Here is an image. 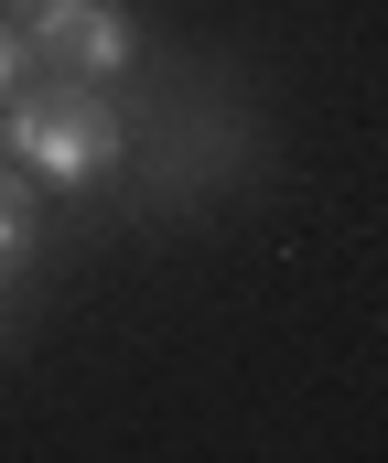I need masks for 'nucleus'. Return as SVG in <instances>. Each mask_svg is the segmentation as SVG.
Instances as JSON below:
<instances>
[{
    "label": "nucleus",
    "instance_id": "obj_1",
    "mask_svg": "<svg viewBox=\"0 0 388 463\" xmlns=\"http://www.w3.org/2000/svg\"><path fill=\"white\" fill-rule=\"evenodd\" d=\"M0 162H22L33 184L76 194L98 173H119V129L87 87H33V98H0Z\"/></svg>",
    "mask_w": 388,
    "mask_h": 463
},
{
    "label": "nucleus",
    "instance_id": "obj_3",
    "mask_svg": "<svg viewBox=\"0 0 388 463\" xmlns=\"http://www.w3.org/2000/svg\"><path fill=\"white\" fill-rule=\"evenodd\" d=\"M11 87H22V33L0 22V98H11Z\"/></svg>",
    "mask_w": 388,
    "mask_h": 463
},
{
    "label": "nucleus",
    "instance_id": "obj_2",
    "mask_svg": "<svg viewBox=\"0 0 388 463\" xmlns=\"http://www.w3.org/2000/svg\"><path fill=\"white\" fill-rule=\"evenodd\" d=\"M129 54H140L129 0H43L22 22V65L54 87H109V76H129Z\"/></svg>",
    "mask_w": 388,
    "mask_h": 463
},
{
    "label": "nucleus",
    "instance_id": "obj_4",
    "mask_svg": "<svg viewBox=\"0 0 388 463\" xmlns=\"http://www.w3.org/2000/svg\"><path fill=\"white\" fill-rule=\"evenodd\" d=\"M11 11H22V22H33V11H43V0H11Z\"/></svg>",
    "mask_w": 388,
    "mask_h": 463
}]
</instances>
